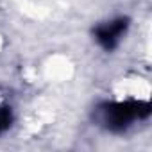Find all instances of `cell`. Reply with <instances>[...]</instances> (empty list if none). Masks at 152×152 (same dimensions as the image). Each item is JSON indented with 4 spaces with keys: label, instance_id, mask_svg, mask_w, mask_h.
<instances>
[{
    "label": "cell",
    "instance_id": "cell-2",
    "mask_svg": "<svg viewBox=\"0 0 152 152\" xmlns=\"http://www.w3.org/2000/svg\"><path fill=\"white\" fill-rule=\"evenodd\" d=\"M129 27V20L127 18H113L109 22H104L100 25L95 27L93 31V36H95V41L104 48V50H113L118 47L122 36L125 34Z\"/></svg>",
    "mask_w": 152,
    "mask_h": 152
},
{
    "label": "cell",
    "instance_id": "cell-3",
    "mask_svg": "<svg viewBox=\"0 0 152 152\" xmlns=\"http://www.w3.org/2000/svg\"><path fill=\"white\" fill-rule=\"evenodd\" d=\"M13 109L9 106H0V134H4L13 125Z\"/></svg>",
    "mask_w": 152,
    "mask_h": 152
},
{
    "label": "cell",
    "instance_id": "cell-1",
    "mask_svg": "<svg viewBox=\"0 0 152 152\" xmlns=\"http://www.w3.org/2000/svg\"><path fill=\"white\" fill-rule=\"evenodd\" d=\"M150 115V104L145 100H124V102H106L97 107L99 122L111 132H124L138 118H147Z\"/></svg>",
    "mask_w": 152,
    "mask_h": 152
}]
</instances>
